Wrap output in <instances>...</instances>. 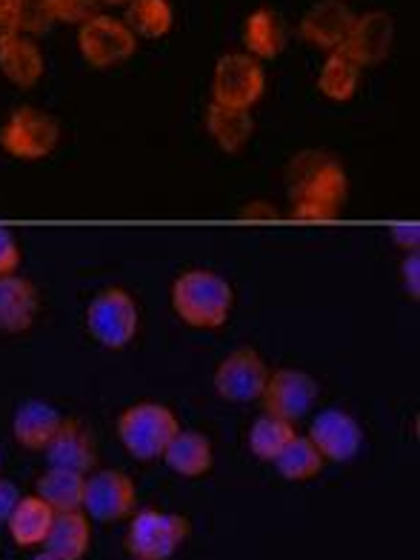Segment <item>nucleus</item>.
I'll use <instances>...</instances> for the list:
<instances>
[{"mask_svg": "<svg viewBox=\"0 0 420 560\" xmlns=\"http://www.w3.org/2000/svg\"><path fill=\"white\" fill-rule=\"evenodd\" d=\"M289 195L301 221H332L347 200V172L324 152H301L289 163Z\"/></svg>", "mask_w": 420, "mask_h": 560, "instance_id": "f257e3e1", "label": "nucleus"}, {"mask_svg": "<svg viewBox=\"0 0 420 560\" xmlns=\"http://www.w3.org/2000/svg\"><path fill=\"white\" fill-rule=\"evenodd\" d=\"M232 287L218 272L189 269L172 283V306L177 317L195 329H218L232 315Z\"/></svg>", "mask_w": 420, "mask_h": 560, "instance_id": "f03ea898", "label": "nucleus"}, {"mask_svg": "<svg viewBox=\"0 0 420 560\" xmlns=\"http://www.w3.org/2000/svg\"><path fill=\"white\" fill-rule=\"evenodd\" d=\"M177 418L161 404H135L118 420V435L126 452L138 460L163 457L172 438L177 435Z\"/></svg>", "mask_w": 420, "mask_h": 560, "instance_id": "7ed1b4c3", "label": "nucleus"}, {"mask_svg": "<svg viewBox=\"0 0 420 560\" xmlns=\"http://www.w3.org/2000/svg\"><path fill=\"white\" fill-rule=\"evenodd\" d=\"M86 326L92 338L106 349L129 347L138 335L140 312L126 289H104L92 298L86 310Z\"/></svg>", "mask_w": 420, "mask_h": 560, "instance_id": "20e7f679", "label": "nucleus"}, {"mask_svg": "<svg viewBox=\"0 0 420 560\" xmlns=\"http://www.w3.org/2000/svg\"><path fill=\"white\" fill-rule=\"evenodd\" d=\"M60 143V126L40 109H18L0 129V149L18 161H44Z\"/></svg>", "mask_w": 420, "mask_h": 560, "instance_id": "39448f33", "label": "nucleus"}, {"mask_svg": "<svg viewBox=\"0 0 420 560\" xmlns=\"http://www.w3.org/2000/svg\"><path fill=\"white\" fill-rule=\"evenodd\" d=\"M189 535V524L180 515L161 509H140L126 532V549L135 558L170 560Z\"/></svg>", "mask_w": 420, "mask_h": 560, "instance_id": "423d86ee", "label": "nucleus"}, {"mask_svg": "<svg viewBox=\"0 0 420 560\" xmlns=\"http://www.w3.org/2000/svg\"><path fill=\"white\" fill-rule=\"evenodd\" d=\"M266 78L258 58L249 52H229L218 60L212 78L214 104L235 106V109H252L264 95Z\"/></svg>", "mask_w": 420, "mask_h": 560, "instance_id": "0eeeda50", "label": "nucleus"}, {"mask_svg": "<svg viewBox=\"0 0 420 560\" xmlns=\"http://www.w3.org/2000/svg\"><path fill=\"white\" fill-rule=\"evenodd\" d=\"M269 381V366L255 349L244 347L226 354L214 369V392L232 404H252L258 400Z\"/></svg>", "mask_w": 420, "mask_h": 560, "instance_id": "6e6552de", "label": "nucleus"}, {"mask_svg": "<svg viewBox=\"0 0 420 560\" xmlns=\"http://www.w3.org/2000/svg\"><path fill=\"white\" fill-rule=\"evenodd\" d=\"M78 46H81V55L92 67L106 69L118 67V63L132 58L135 49H138V40H135V32L124 21L97 15L81 26Z\"/></svg>", "mask_w": 420, "mask_h": 560, "instance_id": "1a4fd4ad", "label": "nucleus"}, {"mask_svg": "<svg viewBox=\"0 0 420 560\" xmlns=\"http://www.w3.org/2000/svg\"><path fill=\"white\" fill-rule=\"evenodd\" d=\"M138 492L129 475L118 469H101V472L89 475L86 489H83V512L92 521H124L135 512Z\"/></svg>", "mask_w": 420, "mask_h": 560, "instance_id": "9d476101", "label": "nucleus"}, {"mask_svg": "<svg viewBox=\"0 0 420 560\" xmlns=\"http://www.w3.org/2000/svg\"><path fill=\"white\" fill-rule=\"evenodd\" d=\"M260 400L269 415L295 423L315 406L317 381L301 369H278V372H269Z\"/></svg>", "mask_w": 420, "mask_h": 560, "instance_id": "9b49d317", "label": "nucleus"}, {"mask_svg": "<svg viewBox=\"0 0 420 560\" xmlns=\"http://www.w3.org/2000/svg\"><path fill=\"white\" fill-rule=\"evenodd\" d=\"M310 441L315 450L324 455V460H338L347 464L352 460L363 446V429L361 423L343 409H324L312 420Z\"/></svg>", "mask_w": 420, "mask_h": 560, "instance_id": "f8f14e48", "label": "nucleus"}, {"mask_svg": "<svg viewBox=\"0 0 420 560\" xmlns=\"http://www.w3.org/2000/svg\"><path fill=\"white\" fill-rule=\"evenodd\" d=\"M392 37H395V21L386 12H366L363 18H354L343 52L358 67H375L389 55Z\"/></svg>", "mask_w": 420, "mask_h": 560, "instance_id": "ddd939ff", "label": "nucleus"}, {"mask_svg": "<svg viewBox=\"0 0 420 560\" xmlns=\"http://www.w3.org/2000/svg\"><path fill=\"white\" fill-rule=\"evenodd\" d=\"M352 23L354 15L349 12L347 3H340V0H320L301 21V35L303 40H310L317 49L338 52L347 44Z\"/></svg>", "mask_w": 420, "mask_h": 560, "instance_id": "4468645a", "label": "nucleus"}, {"mask_svg": "<svg viewBox=\"0 0 420 560\" xmlns=\"http://www.w3.org/2000/svg\"><path fill=\"white\" fill-rule=\"evenodd\" d=\"M37 310H40V298H37L32 280L21 278V275L0 278V332H26L35 324Z\"/></svg>", "mask_w": 420, "mask_h": 560, "instance_id": "2eb2a0df", "label": "nucleus"}, {"mask_svg": "<svg viewBox=\"0 0 420 560\" xmlns=\"http://www.w3.org/2000/svg\"><path fill=\"white\" fill-rule=\"evenodd\" d=\"M46 457H49V466L55 469H69V472L86 475L95 464V441L89 435L86 429L78 423V420H67L60 423V429L55 432V438L46 446Z\"/></svg>", "mask_w": 420, "mask_h": 560, "instance_id": "dca6fc26", "label": "nucleus"}, {"mask_svg": "<svg viewBox=\"0 0 420 560\" xmlns=\"http://www.w3.org/2000/svg\"><path fill=\"white\" fill-rule=\"evenodd\" d=\"M92 544V529H89V517L83 509L74 512H55L49 535H46L44 546L46 552L58 560H83Z\"/></svg>", "mask_w": 420, "mask_h": 560, "instance_id": "f3484780", "label": "nucleus"}, {"mask_svg": "<svg viewBox=\"0 0 420 560\" xmlns=\"http://www.w3.org/2000/svg\"><path fill=\"white\" fill-rule=\"evenodd\" d=\"M207 132L212 135V140L223 152L237 155V152H244L246 143L255 135V120H252L249 109H235V106H223L212 101L207 109Z\"/></svg>", "mask_w": 420, "mask_h": 560, "instance_id": "a211bd4d", "label": "nucleus"}, {"mask_svg": "<svg viewBox=\"0 0 420 560\" xmlns=\"http://www.w3.org/2000/svg\"><path fill=\"white\" fill-rule=\"evenodd\" d=\"M60 423H63V415L52 404L30 400V404H23L15 412L12 432H15V441L26 446V450H46L55 432L60 429Z\"/></svg>", "mask_w": 420, "mask_h": 560, "instance_id": "6ab92c4d", "label": "nucleus"}, {"mask_svg": "<svg viewBox=\"0 0 420 560\" xmlns=\"http://www.w3.org/2000/svg\"><path fill=\"white\" fill-rule=\"evenodd\" d=\"M163 460L180 478H200V475H207L212 469V443L200 432L177 429V435L172 438L166 452H163Z\"/></svg>", "mask_w": 420, "mask_h": 560, "instance_id": "aec40b11", "label": "nucleus"}, {"mask_svg": "<svg viewBox=\"0 0 420 560\" xmlns=\"http://www.w3.org/2000/svg\"><path fill=\"white\" fill-rule=\"evenodd\" d=\"M0 72L21 89L35 86L44 78V55L35 40L23 35H12L7 44H0Z\"/></svg>", "mask_w": 420, "mask_h": 560, "instance_id": "412c9836", "label": "nucleus"}, {"mask_svg": "<svg viewBox=\"0 0 420 560\" xmlns=\"http://www.w3.org/2000/svg\"><path fill=\"white\" fill-rule=\"evenodd\" d=\"M52 517L55 512L37 494L21 498L7 521L9 535H12V540L18 546H40L46 540V535H49Z\"/></svg>", "mask_w": 420, "mask_h": 560, "instance_id": "4be33fe9", "label": "nucleus"}, {"mask_svg": "<svg viewBox=\"0 0 420 560\" xmlns=\"http://www.w3.org/2000/svg\"><path fill=\"white\" fill-rule=\"evenodd\" d=\"M83 489H86V475L69 472V469H55L40 475L35 483V494L52 512H74L83 509Z\"/></svg>", "mask_w": 420, "mask_h": 560, "instance_id": "5701e85b", "label": "nucleus"}, {"mask_svg": "<svg viewBox=\"0 0 420 560\" xmlns=\"http://www.w3.org/2000/svg\"><path fill=\"white\" fill-rule=\"evenodd\" d=\"M244 44L252 58H278L287 44L283 23L272 9H258L244 26Z\"/></svg>", "mask_w": 420, "mask_h": 560, "instance_id": "b1692460", "label": "nucleus"}, {"mask_svg": "<svg viewBox=\"0 0 420 560\" xmlns=\"http://www.w3.org/2000/svg\"><path fill=\"white\" fill-rule=\"evenodd\" d=\"M358 74H361V67L343 49H338L326 58L320 78H317V89L335 104H347L358 89Z\"/></svg>", "mask_w": 420, "mask_h": 560, "instance_id": "393cba45", "label": "nucleus"}, {"mask_svg": "<svg viewBox=\"0 0 420 560\" xmlns=\"http://www.w3.org/2000/svg\"><path fill=\"white\" fill-rule=\"evenodd\" d=\"M275 469H278L280 478L287 480H310L320 472V466H324V455L315 450V443L310 438L295 435L292 441L283 446L278 457L272 460Z\"/></svg>", "mask_w": 420, "mask_h": 560, "instance_id": "a878e982", "label": "nucleus"}, {"mask_svg": "<svg viewBox=\"0 0 420 560\" xmlns=\"http://www.w3.org/2000/svg\"><path fill=\"white\" fill-rule=\"evenodd\" d=\"M292 438H295V423H289V420L275 418V415L266 412L264 418H258L252 423L249 450L255 457H260L266 464H272Z\"/></svg>", "mask_w": 420, "mask_h": 560, "instance_id": "bb28decb", "label": "nucleus"}, {"mask_svg": "<svg viewBox=\"0 0 420 560\" xmlns=\"http://www.w3.org/2000/svg\"><path fill=\"white\" fill-rule=\"evenodd\" d=\"M135 35L163 37L172 30L170 0H132L129 3V23Z\"/></svg>", "mask_w": 420, "mask_h": 560, "instance_id": "cd10ccee", "label": "nucleus"}, {"mask_svg": "<svg viewBox=\"0 0 420 560\" xmlns=\"http://www.w3.org/2000/svg\"><path fill=\"white\" fill-rule=\"evenodd\" d=\"M18 35H44L58 21L55 0H12Z\"/></svg>", "mask_w": 420, "mask_h": 560, "instance_id": "c85d7f7f", "label": "nucleus"}, {"mask_svg": "<svg viewBox=\"0 0 420 560\" xmlns=\"http://www.w3.org/2000/svg\"><path fill=\"white\" fill-rule=\"evenodd\" d=\"M101 0H55V9H58V21L67 23H86L92 18H97L101 12Z\"/></svg>", "mask_w": 420, "mask_h": 560, "instance_id": "c756f323", "label": "nucleus"}, {"mask_svg": "<svg viewBox=\"0 0 420 560\" xmlns=\"http://www.w3.org/2000/svg\"><path fill=\"white\" fill-rule=\"evenodd\" d=\"M21 266V246L9 229L0 226V278L3 275H15Z\"/></svg>", "mask_w": 420, "mask_h": 560, "instance_id": "7c9ffc66", "label": "nucleus"}, {"mask_svg": "<svg viewBox=\"0 0 420 560\" xmlns=\"http://www.w3.org/2000/svg\"><path fill=\"white\" fill-rule=\"evenodd\" d=\"M389 237H392V244L409 255V252H418V246H420V226L418 223H409V221L392 223Z\"/></svg>", "mask_w": 420, "mask_h": 560, "instance_id": "2f4dec72", "label": "nucleus"}, {"mask_svg": "<svg viewBox=\"0 0 420 560\" xmlns=\"http://www.w3.org/2000/svg\"><path fill=\"white\" fill-rule=\"evenodd\" d=\"M400 278H404V289L409 292V298L418 301L420 298V258L418 252H409L400 264Z\"/></svg>", "mask_w": 420, "mask_h": 560, "instance_id": "473e14b6", "label": "nucleus"}, {"mask_svg": "<svg viewBox=\"0 0 420 560\" xmlns=\"http://www.w3.org/2000/svg\"><path fill=\"white\" fill-rule=\"evenodd\" d=\"M18 501H21V492H18L15 483L7 478H0V524H7L9 515H12V509L18 506Z\"/></svg>", "mask_w": 420, "mask_h": 560, "instance_id": "72a5a7b5", "label": "nucleus"}, {"mask_svg": "<svg viewBox=\"0 0 420 560\" xmlns=\"http://www.w3.org/2000/svg\"><path fill=\"white\" fill-rule=\"evenodd\" d=\"M241 218H244V221L272 223V221H278V209H275L272 203H264V200H255V203H249V207H244V212H241Z\"/></svg>", "mask_w": 420, "mask_h": 560, "instance_id": "f704fd0d", "label": "nucleus"}, {"mask_svg": "<svg viewBox=\"0 0 420 560\" xmlns=\"http://www.w3.org/2000/svg\"><path fill=\"white\" fill-rule=\"evenodd\" d=\"M12 35H18L15 18H12V0H0V44H7Z\"/></svg>", "mask_w": 420, "mask_h": 560, "instance_id": "c9c22d12", "label": "nucleus"}, {"mask_svg": "<svg viewBox=\"0 0 420 560\" xmlns=\"http://www.w3.org/2000/svg\"><path fill=\"white\" fill-rule=\"evenodd\" d=\"M101 3H109V7H124V3H132V0H101Z\"/></svg>", "mask_w": 420, "mask_h": 560, "instance_id": "e433bc0d", "label": "nucleus"}, {"mask_svg": "<svg viewBox=\"0 0 420 560\" xmlns=\"http://www.w3.org/2000/svg\"><path fill=\"white\" fill-rule=\"evenodd\" d=\"M32 560H58V558H52V555H49V552H44V555H35V558H32Z\"/></svg>", "mask_w": 420, "mask_h": 560, "instance_id": "4c0bfd02", "label": "nucleus"}, {"mask_svg": "<svg viewBox=\"0 0 420 560\" xmlns=\"http://www.w3.org/2000/svg\"><path fill=\"white\" fill-rule=\"evenodd\" d=\"M132 560H149V558H132Z\"/></svg>", "mask_w": 420, "mask_h": 560, "instance_id": "58836bf2", "label": "nucleus"}, {"mask_svg": "<svg viewBox=\"0 0 420 560\" xmlns=\"http://www.w3.org/2000/svg\"><path fill=\"white\" fill-rule=\"evenodd\" d=\"M0 460H3V457H0Z\"/></svg>", "mask_w": 420, "mask_h": 560, "instance_id": "ea45409f", "label": "nucleus"}]
</instances>
